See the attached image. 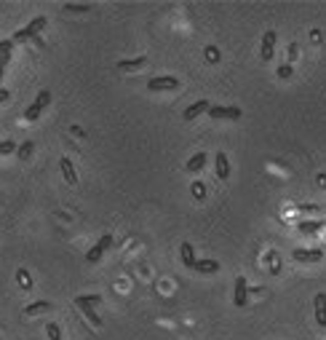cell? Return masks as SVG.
Here are the masks:
<instances>
[{
    "label": "cell",
    "mask_w": 326,
    "mask_h": 340,
    "mask_svg": "<svg viewBox=\"0 0 326 340\" xmlns=\"http://www.w3.org/2000/svg\"><path fill=\"white\" fill-rule=\"evenodd\" d=\"M46 335H48V340H62V329H59V324L48 321V324H46Z\"/></svg>",
    "instance_id": "44dd1931"
},
{
    "label": "cell",
    "mask_w": 326,
    "mask_h": 340,
    "mask_svg": "<svg viewBox=\"0 0 326 340\" xmlns=\"http://www.w3.org/2000/svg\"><path fill=\"white\" fill-rule=\"evenodd\" d=\"M32 148H35V145H32V142H24V145H22V148L16 150V156H19L22 161H27L30 156H32Z\"/></svg>",
    "instance_id": "603a6c76"
},
{
    "label": "cell",
    "mask_w": 326,
    "mask_h": 340,
    "mask_svg": "<svg viewBox=\"0 0 326 340\" xmlns=\"http://www.w3.org/2000/svg\"><path fill=\"white\" fill-rule=\"evenodd\" d=\"M11 62V54H0V67H6Z\"/></svg>",
    "instance_id": "4dcf8cb0"
},
{
    "label": "cell",
    "mask_w": 326,
    "mask_h": 340,
    "mask_svg": "<svg viewBox=\"0 0 326 340\" xmlns=\"http://www.w3.org/2000/svg\"><path fill=\"white\" fill-rule=\"evenodd\" d=\"M192 193H196V198H204L206 196V185L204 182H192Z\"/></svg>",
    "instance_id": "cb8c5ba5"
},
{
    "label": "cell",
    "mask_w": 326,
    "mask_h": 340,
    "mask_svg": "<svg viewBox=\"0 0 326 340\" xmlns=\"http://www.w3.org/2000/svg\"><path fill=\"white\" fill-rule=\"evenodd\" d=\"M14 41H0V54H11Z\"/></svg>",
    "instance_id": "484cf974"
},
{
    "label": "cell",
    "mask_w": 326,
    "mask_h": 340,
    "mask_svg": "<svg viewBox=\"0 0 326 340\" xmlns=\"http://www.w3.org/2000/svg\"><path fill=\"white\" fill-rule=\"evenodd\" d=\"M321 228H326V222H321V220H310V222H300L297 225V230L302 236H316Z\"/></svg>",
    "instance_id": "5bb4252c"
},
{
    "label": "cell",
    "mask_w": 326,
    "mask_h": 340,
    "mask_svg": "<svg viewBox=\"0 0 326 340\" xmlns=\"http://www.w3.org/2000/svg\"><path fill=\"white\" fill-rule=\"evenodd\" d=\"M3 75H6V67H0V81H3Z\"/></svg>",
    "instance_id": "1f68e13d"
},
{
    "label": "cell",
    "mask_w": 326,
    "mask_h": 340,
    "mask_svg": "<svg viewBox=\"0 0 326 340\" xmlns=\"http://www.w3.org/2000/svg\"><path fill=\"white\" fill-rule=\"evenodd\" d=\"M208 115H212V118H228V121H238L240 115V107H232V105H212V110H208Z\"/></svg>",
    "instance_id": "5b68a950"
},
{
    "label": "cell",
    "mask_w": 326,
    "mask_h": 340,
    "mask_svg": "<svg viewBox=\"0 0 326 340\" xmlns=\"http://www.w3.org/2000/svg\"><path fill=\"white\" fill-rule=\"evenodd\" d=\"M75 305L80 308L83 313H86V319L94 324V327H102V319L96 316V311H94V305H91V300H88V295H78L75 297Z\"/></svg>",
    "instance_id": "8992f818"
},
{
    "label": "cell",
    "mask_w": 326,
    "mask_h": 340,
    "mask_svg": "<svg viewBox=\"0 0 326 340\" xmlns=\"http://www.w3.org/2000/svg\"><path fill=\"white\" fill-rule=\"evenodd\" d=\"M48 102H51V91H46V89H43L40 94L35 97V102L24 110V118H27V121H38V118H40V113H43V107L48 105Z\"/></svg>",
    "instance_id": "7a4b0ae2"
},
{
    "label": "cell",
    "mask_w": 326,
    "mask_h": 340,
    "mask_svg": "<svg viewBox=\"0 0 326 340\" xmlns=\"http://www.w3.org/2000/svg\"><path fill=\"white\" fill-rule=\"evenodd\" d=\"M16 150H19V148H16L11 140H3V142H0V156H11V153H16Z\"/></svg>",
    "instance_id": "7402d4cb"
},
{
    "label": "cell",
    "mask_w": 326,
    "mask_h": 340,
    "mask_svg": "<svg viewBox=\"0 0 326 340\" xmlns=\"http://www.w3.org/2000/svg\"><path fill=\"white\" fill-rule=\"evenodd\" d=\"M46 311H51V303H48V300H35V303H30V305L24 308V313H27V316L46 313Z\"/></svg>",
    "instance_id": "ac0fdd59"
},
{
    "label": "cell",
    "mask_w": 326,
    "mask_h": 340,
    "mask_svg": "<svg viewBox=\"0 0 326 340\" xmlns=\"http://www.w3.org/2000/svg\"><path fill=\"white\" fill-rule=\"evenodd\" d=\"M276 54V33L273 30H268L265 35H262V49H260V59L262 62H270Z\"/></svg>",
    "instance_id": "52a82bcc"
},
{
    "label": "cell",
    "mask_w": 326,
    "mask_h": 340,
    "mask_svg": "<svg viewBox=\"0 0 326 340\" xmlns=\"http://www.w3.org/2000/svg\"><path fill=\"white\" fill-rule=\"evenodd\" d=\"M59 169H62V174H64L67 185H78V174H75L72 161H70V158H62V161H59Z\"/></svg>",
    "instance_id": "4fadbf2b"
},
{
    "label": "cell",
    "mask_w": 326,
    "mask_h": 340,
    "mask_svg": "<svg viewBox=\"0 0 326 340\" xmlns=\"http://www.w3.org/2000/svg\"><path fill=\"white\" fill-rule=\"evenodd\" d=\"M147 65V57H136V59H123L118 62V70L128 73V70H142V67Z\"/></svg>",
    "instance_id": "9a60e30c"
},
{
    "label": "cell",
    "mask_w": 326,
    "mask_h": 340,
    "mask_svg": "<svg viewBox=\"0 0 326 340\" xmlns=\"http://www.w3.org/2000/svg\"><path fill=\"white\" fill-rule=\"evenodd\" d=\"M180 254H182V262H184V265H188V268H196V252H192V246L188 244V241H184L182 246H180Z\"/></svg>",
    "instance_id": "e0dca14e"
},
{
    "label": "cell",
    "mask_w": 326,
    "mask_h": 340,
    "mask_svg": "<svg viewBox=\"0 0 326 340\" xmlns=\"http://www.w3.org/2000/svg\"><path fill=\"white\" fill-rule=\"evenodd\" d=\"M300 212H318L316 204H300Z\"/></svg>",
    "instance_id": "83f0119b"
},
{
    "label": "cell",
    "mask_w": 326,
    "mask_h": 340,
    "mask_svg": "<svg viewBox=\"0 0 326 340\" xmlns=\"http://www.w3.org/2000/svg\"><path fill=\"white\" fill-rule=\"evenodd\" d=\"M64 11L67 14H88L91 3H64Z\"/></svg>",
    "instance_id": "ffe728a7"
},
{
    "label": "cell",
    "mask_w": 326,
    "mask_h": 340,
    "mask_svg": "<svg viewBox=\"0 0 326 340\" xmlns=\"http://www.w3.org/2000/svg\"><path fill=\"white\" fill-rule=\"evenodd\" d=\"M8 99H11V91L0 86V105H3V102H8Z\"/></svg>",
    "instance_id": "4316f807"
},
{
    "label": "cell",
    "mask_w": 326,
    "mask_h": 340,
    "mask_svg": "<svg viewBox=\"0 0 326 340\" xmlns=\"http://www.w3.org/2000/svg\"><path fill=\"white\" fill-rule=\"evenodd\" d=\"M236 305L238 308H244L246 305V300H249V287H246V276H238L236 279Z\"/></svg>",
    "instance_id": "30bf717a"
},
{
    "label": "cell",
    "mask_w": 326,
    "mask_h": 340,
    "mask_svg": "<svg viewBox=\"0 0 326 340\" xmlns=\"http://www.w3.org/2000/svg\"><path fill=\"white\" fill-rule=\"evenodd\" d=\"M19 281H24V287H30V279H27V270H19Z\"/></svg>",
    "instance_id": "f546056e"
},
{
    "label": "cell",
    "mask_w": 326,
    "mask_h": 340,
    "mask_svg": "<svg viewBox=\"0 0 326 340\" xmlns=\"http://www.w3.org/2000/svg\"><path fill=\"white\" fill-rule=\"evenodd\" d=\"M292 257L297 262H321L324 260V252L321 249H294Z\"/></svg>",
    "instance_id": "ba28073f"
},
{
    "label": "cell",
    "mask_w": 326,
    "mask_h": 340,
    "mask_svg": "<svg viewBox=\"0 0 326 340\" xmlns=\"http://www.w3.org/2000/svg\"><path fill=\"white\" fill-rule=\"evenodd\" d=\"M214 166H216V177H220V180H228L230 177V161L224 153H216L214 156Z\"/></svg>",
    "instance_id": "7c38bea8"
},
{
    "label": "cell",
    "mask_w": 326,
    "mask_h": 340,
    "mask_svg": "<svg viewBox=\"0 0 326 340\" xmlns=\"http://www.w3.org/2000/svg\"><path fill=\"white\" fill-rule=\"evenodd\" d=\"M192 270H198V273H216V270H220V262L216 260H198Z\"/></svg>",
    "instance_id": "d6986e66"
},
{
    "label": "cell",
    "mask_w": 326,
    "mask_h": 340,
    "mask_svg": "<svg viewBox=\"0 0 326 340\" xmlns=\"http://www.w3.org/2000/svg\"><path fill=\"white\" fill-rule=\"evenodd\" d=\"M43 27H46V17H35V19L30 22L27 27H22L19 33H14V38H11V41H14V43H24V41H35V38H38V33H40Z\"/></svg>",
    "instance_id": "6da1fadb"
},
{
    "label": "cell",
    "mask_w": 326,
    "mask_h": 340,
    "mask_svg": "<svg viewBox=\"0 0 326 340\" xmlns=\"http://www.w3.org/2000/svg\"><path fill=\"white\" fill-rule=\"evenodd\" d=\"M206 57L212 62H216V59H220V51H216V49H206Z\"/></svg>",
    "instance_id": "f1b7e54d"
},
{
    "label": "cell",
    "mask_w": 326,
    "mask_h": 340,
    "mask_svg": "<svg viewBox=\"0 0 326 340\" xmlns=\"http://www.w3.org/2000/svg\"><path fill=\"white\" fill-rule=\"evenodd\" d=\"M147 89L150 91H174V89H180V78H174V75H158V78L147 81Z\"/></svg>",
    "instance_id": "3957f363"
},
{
    "label": "cell",
    "mask_w": 326,
    "mask_h": 340,
    "mask_svg": "<svg viewBox=\"0 0 326 340\" xmlns=\"http://www.w3.org/2000/svg\"><path fill=\"white\" fill-rule=\"evenodd\" d=\"M110 246H112V236H110V233H104V236L99 238V241L86 252V260H88V262H99V260H102V254H104L107 249H110Z\"/></svg>",
    "instance_id": "277c9868"
},
{
    "label": "cell",
    "mask_w": 326,
    "mask_h": 340,
    "mask_svg": "<svg viewBox=\"0 0 326 340\" xmlns=\"http://www.w3.org/2000/svg\"><path fill=\"white\" fill-rule=\"evenodd\" d=\"M278 78H292V65H281V67H278Z\"/></svg>",
    "instance_id": "d4e9b609"
},
{
    "label": "cell",
    "mask_w": 326,
    "mask_h": 340,
    "mask_svg": "<svg viewBox=\"0 0 326 340\" xmlns=\"http://www.w3.org/2000/svg\"><path fill=\"white\" fill-rule=\"evenodd\" d=\"M208 110H212V102H206V99H198V102L190 105L182 115H184V121H192V118H198V115H204V113H208Z\"/></svg>",
    "instance_id": "9c48e42d"
},
{
    "label": "cell",
    "mask_w": 326,
    "mask_h": 340,
    "mask_svg": "<svg viewBox=\"0 0 326 340\" xmlns=\"http://www.w3.org/2000/svg\"><path fill=\"white\" fill-rule=\"evenodd\" d=\"M206 161H208V156H206V153H196V156H192V158L188 161V164H184V169L196 174V172H200V169L206 166Z\"/></svg>",
    "instance_id": "2e32d148"
},
{
    "label": "cell",
    "mask_w": 326,
    "mask_h": 340,
    "mask_svg": "<svg viewBox=\"0 0 326 340\" xmlns=\"http://www.w3.org/2000/svg\"><path fill=\"white\" fill-rule=\"evenodd\" d=\"M313 308H316V321H318V327H326V295H324V292H318V295H316Z\"/></svg>",
    "instance_id": "8fae6325"
}]
</instances>
